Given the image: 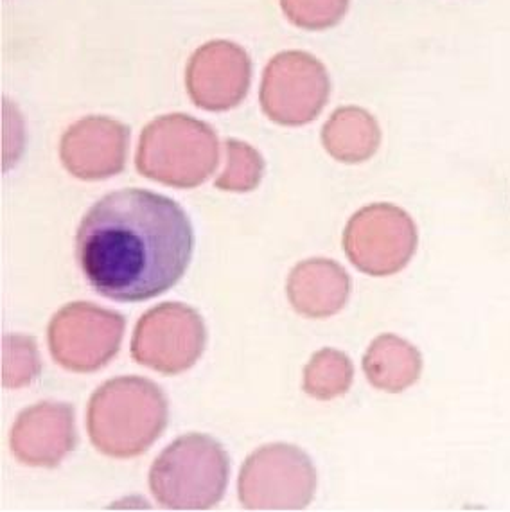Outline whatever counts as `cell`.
I'll return each mask as SVG.
<instances>
[{"label": "cell", "mask_w": 510, "mask_h": 512, "mask_svg": "<svg viewBox=\"0 0 510 512\" xmlns=\"http://www.w3.org/2000/svg\"><path fill=\"white\" fill-rule=\"evenodd\" d=\"M193 225L168 196L123 189L103 196L76 234L81 272L99 295L144 302L175 286L191 263Z\"/></svg>", "instance_id": "6da1fadb"}, {"label": "cell", "mask_w": 510, "mask_h": 512, "mask_svg": "<svg viewBox=\"0 0 510 512\" xmlns=\"http://www.w3.org/2000/svg\"><path fill=\"white\" fill-rule=\"evenodd\" d=\"M168 415V399L157 383L141 376L114 378L90 398L88 437L106 457L132 459L164 433Z\"/></svg>", "instance_id": "7a4b0ae2"}, {"label": "cell", "mask_w": 510, "mask_h": 512, "mask_svg": "<svg viewBox=\"0 0 510 512\" xmlns=\"http://www.w3.org/2000/svg\"><path fill=\"white\" fill-rule=\"evenodd\" d=\"M229 477V455L220 442L203 433H187L153 462L150 489L166 509L205 511L220 504Z\"/></svg>", "instance_id": "3957f363"}, {"label": "cell", "mask_w": 510, "mask_h": 512, "mask_svg": "<svg viewBox=\"0 0 510 512\" xmlns=\"http://www.w3.org/2000/svg\"><path fill=\"white\" fill-rule=\"evenodd\" d=\"M220 159V144L209 124L189 115H164L144 128L137 169L144 177L171 187L200 186Z\"/></svg>", "instance_id": "277c9868"}, {"label": "cell", "mask_w": 510, "mask_h": 512, "mask_svg": "<svg viewBox=\"0 0 510 512\" xmlns=\"http://www.w3.org/2000/svg\"><path fill=\"white\" fill-rule=\"evenodd\" d=\"M317 482L306 451L268 444L255 450L239 471V502L252 511H300L313 502Z\"/></svg>", "instance_id": "5b68a950"}, {"label": "cell", "mask_w": 510, "mask_h": 512, "mask_svg": "<svg viewBox=\"0 0 510 512\" xmlns=\"http://www.w3.org/2000/svg\"><path fill=\"white\" fill-rule=\"evenodd\" d=\"M419 245L417 225L392 204H372L352 216L343 230V250L352 265L372 277H388L405 268Z\"/></svg>", "instance_id": "8992f818"}, {"label": "cell", "mask_w": 510, "mask_h": 512, "mask_svg": "<svg viewBox=\"0 0 510 512\" xmlns=\"http://www.w3.org/2000/svg\"><path fill=\"white\" fill-rule=\"evenodd\" d=\"M124 327L126 320L117 311L90 302H72L49 324V351L67 371H99L119 353Z\"/></svg>", "instance_id": "52a82bcc"}, {"label": "cell", "mask_w": 510, "mask_h": 512, "mask_svg": "<svg viewBox=\"0 0 510 512\" xmlns=\"http://www.w3.org/2000/svg\"><path fill=\"white\" fill-rule=\"evenodd\" d=\"M207 329L202 315L182 302H166L146 311L133 331V360L175 376L189 371L202 356Z\"/></svg>", "instance_id": "ba28073f"}, {"label": "cell", "mask_w": 510, "mask_h": 512, "mask_svg": "<svg viewBox=\"0 0 510 512\" xmlns=\"http://www.w3.org/2000/svg\"><path fill=\"white\" fill-rule=\"evenodd\" d=\"M329 80L322 63L304 53H286L264 74L261 103L275 123L299 126L313 121L326 106Z\"/></svg>", "instance_id": "9c48e42d"}, {"label": "cell", "mask_w": 510, "mask_h": 512, "mask_svg": "<svg viewBox=\"0 0 510 512\" xmlns=\"http://www.w3.org/2000/svg\"><path fill=\"white\" fill-rule=\"evenodd\" d=\"M74 408L44 401L26 408L13 424L9 444L22 464L56 468L76 448Z\"/></svg>", "instance_id": "30bf717a"}, {"label": "cell", "mask_w": 510, "mask_h": 512, "mask_svg": "<svg viewBox=\"0 0 510 512\" xmlns=\"http://www.w3.org/2000/svg\"><path fill=\"white\" fill-rule=\"evenodd\" d=\"M128 139L130 130L119 121L87 117L63 135V166L83 180L114 177L123 171Z\"/></svg>", "instance_id": "8fae6325"}, {"label": "cell", "mask_w": 510, "mask_h": 512, "mask_svg": "<svg viewBox=\"0 0 510 512\" xmlns=\"http://www.w3.org/2000/svg\"><path fill=\"white\" fill-rule=\"evenodd\" d=\"M234 45L214 42L200 49L187 72V87L194 103L205 110H227L245 98L250 81L247 54L239 51L225 67Z\"/></svg>", "instance_id": "7c38bea8"}, {"label": "cell", "mask_w": 510, "mask_h": 512, "mask_svg": "<svg viewBox=\"0 0 510 512\" xmlns=\"http://www.w3.org/2000/svg\"><path fill=\"white\" fill-rule=\"evenodd\" d=\"M286 292L302 317H333L349 301L351 277L333 259H306L291 270Z\"/></svg>", "instance_id": "4fadbf2b"}, {"label": "cell", "mask_w": 510, "mask_h": 512, "mask_svg": "<svg viewBox=\"0 0 510 512\" xmlns=\"http://www.w3.org/2000/svg\"><path fill=\"white\" fill-rule=\"evenodd\" d=\"M363 371L374 389L399 394L415 385L423 374V356L401 336L381 335L363 356Z\"/></svg>", "instance_id": "5bb4252c"}, {"label": "cell", "mask_w": 510, "mask_h": 512, "mask_svg": "<svg viewBox=\"0 0 510 512\" xmlns=\"http://www.w3.org/2000/svg\"><path fill=\"white\" fill-rule=\"evenodd\" d=\"M331 157L347 164L369 160L381 144L378 121L358 106H343L331 115L322 132Z\"/></svg>", "instance_id": "9a60e30c"}, {"label": "cell", "mask_w": 510, "mask_h": 512, "mask_svg": "<svg viewBox=\"0 0 510 512\" xmlns=\"http://www.w3.org/2000/svg\"><path fill=\"white\" fill-rule=\"evenodd\" d=\"M354 367L338 349H320L304 369V392L318 401L340 398L351 389Z\"/></svg>", "instance_id": "2e32d148"}, {"label": "cell", "mask_w": 510, "mask_h": 512, "mask_svg": "<svg viewBox=\"0 0 510 512\" xmlns=\"http://www.w3.org/2000/svg\"><path fill=\"white\" fill-rule=\"evenodd\" d=\"M40 356L31 336L9 335L2 345V385L22 389L40 374Z\"/></svg>", "instance_id": "e0dca14e"}, {"label": "cell", "mask_w": 510, "mask_h": 512, "mask_svg": "<svg viewBox=\"0 0 510 512\" xmlns=\"http://www.w3.org/2000/svg\"><path fill=\"white\" fill-rule=\"evenodd\" d=\"M229 166L225 173L216 180L218 189L225 191H252L263 178L264 162L261 155L247 146L245 142H227Z\"/></svg>", "instance_id": "ac0fdd59"}, {"label": "cell", "mask_w": 510, "mask_h": 512, "mask_svg": "<svg viewBox=\"0 0 510 512\" xmlns=\"http://www.w3.org/2000/svg\"><path fill=\"white\" fill-rule=\"evenodd\" d=\"M288 17L308 29H326L342 20L349 0H282Z\"/></svg>", "instance_id": "d6986e66"}]
</instances>
